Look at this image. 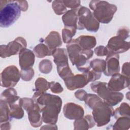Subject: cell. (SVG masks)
<instances>
[{
  "mask_svg": "<svg viewBox=\"0 0 130 130\" xmlns=\"http://www.w3.org/2000/svg\"><path fill=\"white\" fill-rule=\"evenodd\" d=\"M34 100L41 109L43 121L55 124L61 108V99L59 96L45 92Z\"/></svg>",
  "mask_w": 130,
  "mask_h": 130,
  "instance_id": "6da1fadb",
  "label": "cell"
},
{
  "mask_svg": "<svg viewBox=\"0 0 130 130\" xmlns=\"http://www.w3.org/2000/svg\"><path fill=\"white\" fill-rule=\"evenodd\" d=\"M52 55L54 58L53 61L56 64V67L69 64L67 53L64 48L55 49L53 51Z\"/></svg>",
  "mask_w": 130,
  "mask_h": 130,
  "instance_id": "ffe728a7",
  "label": "cell"
},
{
  "mask_svg": "<svg viewBox=\"0 0 130 130\" xmlns=\"http://www.w3.org/2000/svg\"><path fill=\"white\" fill-rule=\"evenodd\" d=\"M35 60V55L31 50L23 48L19 53V66L21 70L29 69L33 66Z\"/></svg>",
  "mask_w": 130,
  "mask_h": 130,
  "instance_id": "9a60e30c",
  "label": "cell"
},
{
  "mask_svg": "<svg viewBox=\"0 0 130 130\" xmlns=\"http://www.w3.org/2000/svg\"><path fill=\"white\" fill-rule=\"evenodd\" d=\"M111 76L107 83V87L110 90L118 92L125 88L129 87V78L119 73L114 74Z\"/></svg>",
  "mask_w": 130,
  "mask_h": 130,
  "instance_id": "7c38bea8",
  "label": "cell"
},
{
  "mask_svg": "<svg viewBox=\"0 0 130 130\" xmlns=\"http://www.w3.org/2000/svg\"><path fill=\"white\" fill-rule=\"evenodd\" d=\"M77 28L74 27H64L62 30V39L64 43L68 44L72 40L76 32Z\"/></svg>",
  "mask_w": 130,
  "mask_h": 130,
  "instance_id": "f1b7e54d",
  "label": "cell"
},
{
  "mask_svg": "<svg viewBox=\"0 0 130 130\" xmlns=\"http://www.w3.org/2000/svg\"><path fill=\"white\" fill-rule=\"evenodd\" d=\"M77 43L83 49H91L96 44V39L92 36H80L75 39Z\"/></svg>",
  "mask_w": 130,
  "mask_h": 130,
  "instance_id": "44dd1931",
  "label": "cell"
},
{
  "mask_svg": "<svg viewBox=\"0 0 130 130\" xmlns=\"http://www.w3.org/2000/svg\"><path fill=\"white\" fill-rule=\"evenodd\" d=\"M52 63L49 59H43L40 62L39 64V70L43 74H49L52 70Z\"/></svg>",
  "mask_w": 130,
  "mask_h": 130,
  "instance_id": "1f68e13d",
  "label": "cell"
},
{
  "mask_svg": "<svg viewBox=\"0 0 130 130\" xmlns=\"http://www.w3.org/2000/svg\"><path fill=\"white\" fill-rule=\"evenodd\" d=\"M44 42L51 51L52 54L55 49L59 47L62 45L60 35L56 31H51L44 40Z\"/></svg>",
  "mask_w": 130,
  "mask_h": 130,
  "instance_id": "2e32d148",
  "label": "cell"
},
{
  "mask_svg": "<svg viewBox=\"0 0 130 130\" xmlns=\"http://www.w3.org/2000/svg\"><path fill=\"white\" fill-rule=\"evenodd\" d=\"M34 71L32 68L27 70H21L20 72V76L23 80L29 81L34 77Z\"/></svg>",
  "mask_w": 130,
  "mask_h": 130,
  "instance_id": "e575fe53",
  "label": "cell"
},
{
  "mask_svg": "<svg viewBox=\"0 0 130 130\" xmlns=\"http://www.w3.org/2000/svg\"><path fill=\"white\" fill-rule=\"evenodd\" d=\"M119 58V54L117 53H110L107 56L106 58V67L104 72L105 75L111 76L119 73L120 71Z\"/></svg>",
  "mask_w": 130,
  "mask_h": 130,
  "instance_id": "5bb4252c",
  "label": "cell"
},
{
  "mask_svg": "<svg viewBox=\"0 0 130 130\" xmlns=\"http://www.w3.org/2000/svg\"><path fill=\"white\" fill-rule=\"evenodd\" d=\"M94 52L98 56H107L108 54V50L107 48L104 46H99L96 47L94 49Z\"/></svg>",
  "mask_w": 130,
  "mask_h": 130,
  "instance_id": "f35d334b",
  "label": "cell"
},
{
  "mask_svg": "<svg viewBox=\"0 0 130 130\" xmlns=\"http://www.w3.org/2000/svg\"><path fill=\"white\" fill-rule=\"evenodd\" d=\"M91 109L93 118L99 127L107 124L110 121L111 117L114 116L113 108L102 100L97 102Z\"/></svg>",
  "mask_w": 130,
  "mask_h": 130,
  "instance_id": "52a82bcc",
  "label": "cell"
},
{
  "mask_svg": "<svg viewBox=\"0 0 130 130\" xmlns=\"http://www.w3.org/2000/svg\"><path fill=\"white\" fill-rule=\"evenodd\" d=\"M67 49L72 64L76 66L78 71L86 73L90 70V62L88 60L93 54V51L92 49H83L75 39H72L69 43L67 44Z\"/></svg>",
  "mask_w": 130,
  "mask_h": 130,
  "instance_id": "7a4b0ae2",
  "label": "cell"
},
{
  "mask_svg": "<svg viewBox=\"0 0 130 130\" xmlns=\"http://www.w3.org/2000/svg\"><path fill=\"white\" fill-rule=\"evenodd\" d=\"M122 74L129 78V63L128 62H125L122 67Z\"/></svg>",
  "mask_w": 130,
  "mask_h": 130,
  "instance_id": "b9f144b4",
  "label": "cell"
},
{
  "mask_svg": "<svg viewBox=\"0 0 130 130\" xmlns=\"http://www.w3.org/2000/svg\"><path fill=\"white\" fill-rule=\"evenodd\" d=\"M114 116L117 119L119 117H129V106L126 103H122L114 112Z\"/></svg>",
  "mask_w": 130,
  "mask_h": 130,
  "instance_id": "83f0119b",
  "label": "cell"
},
{
  "mask_svg": "<svg viewBox=\"0 0 130 130\" xmlns=\"http://www.w3.org/2000/svg\"><path fill=\"white\" fill-rule=\"evenodd\" d=\"M89 82H94L98 79H99L101 76V73L97 72L94 71L90 70L87 72H86Z\"/></svg>",
  "mask_w": 130,
  "mask_h": 130,
  "instance_id": "8d00e7d4",
  "label": "cell"
},
{
  "mask_svg": "<svg viewBox=\"0 0 130 130\" xmlns=\"http://www.w3.org/2000/svg\"><path fill=\"white\" fill-rule=\"evenodd\" d=\"M1 99L5 101L9 105L14 104L19 99L17 91L13 87L9 88L3 91L1 95Z\"/></svg>",
  "mask_w": 130,
  "mask_h": 130,
  "instance_id": "603a6c76",
  "label": "cell"
},
{
  "mask_svg": "<svg viewBox=\"0 0 130 130\" xmlns=\"http://www.w3.org/2000/svg\"><path fill=\"white\" fill-rule=\"evenodd\" d=\"M1 123L8 121L10 117V107L9 104L4 100L1 99Z\"/></svg>",
  "mask_w": 130,
  "mask_h": 130,
  "instance_id": "d4e9b609",
  "label": "cell"
},
{
  "mask_svg": "<svg viewBox=\"0 0 130 130\" xmlns=\"http://www.w3.org/2000/svg\"><path fill=\"white\" fill-rule=\"evenodd\" d=\"M35 55L38 58H43L52 55V52L45 44L40 43L35 47L33 50Z\"/></svg>",
  "mask_w": 130,
  "mask_h": 130,
  "instance_id": "cb8c5ba5",
  "label": "cell"
},
{
  "mask_svg": "<svg viewBox=\"0 0 130 130\" xmlns=\"http://www.w3.org/2000/svg\"><path fill=\"white\" fill-rule=\"evenodd\" d=\"M18 1H0V26L8 27L14 24L21 15Z\"/></svg>",
  "mask_w": 130,
  "mask_h": 130,
  "instance_id": "3957f363",
  "label": "cell"
},
{
  "mask_svg": "<svg viewBox=\"0 0 130 130\" xmlns=\"http://www.w3.org/2000/svg\"><path fill=\"white\" fill-rule=\"evenodd\" d=\"M63 113L67 119L77 120L83 117L84 111L80 105L73 103H68L63 108Z\"/></svg>",
  "mask_w": 130,
  "mask_h": 130,
  "instance_id": "4fadbf2b",
  "label": "cell"
},
{
  "mask_svg": "<svg viewBox=\"0 0 130 130\" xmlns=\"http://www.w3.org/2000/svg\"><path fill=\"white\" fill-rule=\"evenodd\" d=\"M77 10L78 8L71 9L63 14L62 17V20L64 27H74L77 28L78 21Z\"/></svg>",
  "mask_w": 130,
  "mask_h": 130,
  "instance_id": "ac0fdd59",
  "label": "cell"
},
{
  "mask_svg": "<svg viewBox=\"0 0 130 130\" xmlns=\"http://www.w3.org/2000/svg\"><path fill=\"white\" fill-rule=\"evenodd\" d=\"M36 102L34 99L27 98H22L19 99V105L21 106L27 112L33 108Z\"/></svg>",
  "mask_w": 130,
  "mask_h": 130,
  "instance_id": "d6a6232c",
  "label": "cell"
},
{
  "mask_svg": "<svg viewBox=\"0 0 130 130\" xmlns=\"http://www.w3.org/2000/svg\"><path fill=\"white\" fill-rule=\"evenodd\" d=\"M10 107V117L11 118L21 119L24 115V112L19 105L13 104L9 105Z\"/></svg>",
  "mask_w": 130,
  "mask_h": 130,
  "instance_id": "484cf974",
  "label": "cell"
},
{
  "mask_svg": "<svg viewBox=\"0 0 130 130\" xmlns=\"http://www.w3.org/2000/svg\"><path fill=\"white\" fill-rule=\"evenodd\" d=\"M11 127V124L9 121L1 123V129H9Z\"/></svg>",
  "mask_w": 130,
  "mask_h": 130,
  "instance_id": "ee69618b",
  "label": "cell"
},
{
  "mask_svg": "<svg viewBox=\"0 0 130 130\" xmlns=\"http://www.w3.org/2000/svg\"><path fill=\"white\" fill-rule=\"evenodd\" d=\"M87 93L84 90L79 89L76 91L75 93V97L80 101H84L85 96Z\"/></svg>",
  "mask_w": 130,
  "mask_h": 130,
  "instance_id": "60d3db41",
  "label": "cell"
},
{
  "mask_svg": "<svg viewBox=\"0 0 130 130\" xmlns=\"http://www.w3.org/2000/svg\"><path fill=\"white\" fill-rule=\"evenodd\" d=\"M27 43L22 37H19L7 45H1L0 55L2 58L10 57L11 55L19 54L23 48H26Z\"/></svg>",
  "mask_w": 130,
  "mask_h": 130,
  "instance_id": "ba28073f",
  "label": "cell"
},
{
  "mask_svg": "<svg viewBox=\"0 0 130 130\" xmlns=\"http://www.w3.org/2000/svg\"><path fill=\"white\" fill-rule=\"evenodd\" d=\"M106 47L108 50V54L110 53L119 54L128 50L129 43L125 41L121 37L116 36L112 37L109 40Z\"/></svg>",
  "mask_w": 130,
  "mask_h": 130,
  "instance_id": "30bf717a",
  "label": "cell"
},
{
  "mask_svg": "<svg viewBox=\"0 0 130 130\" xmlns=\"http://www.w3.org/2000/svg\"><path fill=\"white\" fill-rule=\"evenodd\" d=\"M63 3L67 8H71V9H77L80 5L81 2L79 0H63Z\"/></svg>",
  "mask_w": 130,
  "mask_h": 130,
  "instance_id": "74e56055",
  "label": "cell"
},
{
  "mask_svg": "<svg viewBox=\"0 0 130 130\" xmlns=\"http://www.w3.org/2000/svg\"><path fill=\"white\" fill-rule=\"evenodd\" d=\"M89 64L90 68L97 72H104L106 69V63L104 59H94L90 62Z\"/></svg>",
  "mask_w": 130,
  "mask_h": 130,
  "instance_id": "f546056e",
  "label": "cell"
},
{
  "mask_svg": "<svg viewBox=\"0 0 130 130\" xmlns=\"http://www.w3.org/2000/svg\"><path fill=\"white\" fill-rule=\"evenodd\" d=\"M67 88L69 90H74L81 88L86 86L89 82L86 73L81 74H74L64 80Z\"/></svg>",
  "mask_w": 130,
  "mask_h": 130,
  "instance_id": "8fae6325",
  "label": "cell"
},
{
  "mask_svg": "<svg viewBox=\"0 0 130 130\" xmlns=\"http://www.w3.org/2000/svg\"><path fill=\"white\" fill-rule=\"evenodd\" d=\"M52 8L55 13L58 15L65 14L67 12V7L65 6L63 1H54L52 3Z\"/></svg>",
  "mask_w": 130,
  "mask_h": 130,
  "instance_id": "4dcf8cb0",
  "label": "cell"
},
{
  "mask_svg": "<svg viewBox=\"0 0 130 130\" xmlns=\"http://www.w3.org/2000/svg\"><path fill=\"white\" fill-rule=\"evenodd\" d=\"M117 36L125 40L129 37V29L126 27L120 28L117 32Z\"/></svg>",
  "mask_w": 130,
  "mask_h": 130,
  "instance_id": "ab89813d",
  "label": "cell"
},
{
  "mask_svg": "<svg viewBox=\"0 0 130 130\" xmlns=\"http://www.w3.org/2000/svg\"><path fill=\"white\" fill-rule=\"evenodd\" d=\"M95 122L90 115H87L82 118L75 120L74 123V129H88L94 126Z\"/></svg>",
  "mask_w": 130,
  "mask_h": 130,
  "instance_id": "d6986e66",
  "label": "cell"
},
{
  "mask_svg": "<svg viewBox=\"0 0 130 130\" xmlns=\"http://www.w3.org/2000/svg\"><path fill=\"white\" fill-rule=\"evenodd\" d=\"M89 7L93 11V15L95 19L102 23L107 24L113 19L117 10V6L105 1H91Z\"/></svg>",
  "mask_w": 130,
  "mask_h": 130,
  "instance_id": "277c9868",
  "label": "cell"
},
{
  "mask_svg": "<svg viewBox=\"0 0 130 130\" xmlns=\"http://www.w3.org/2000/svg\"><path fill=\"white\" fill-rule=\"evenodd\" d=\"M49 88L51 92L54 93H60L63 90L62 87L61 85L57 82L52 81L49 82Z\"/></svg>",
  "mask_w": 130,
  "mask_h": 130,
  "instance_id": "d590c367",
  "label": "cell"
},
{
  "mask_svg": "<svg viewBox=\"0 0 130 130\" xmlns=\"http://www.w3.org/2000/svg\"><path fill=\"white\" fill-rule=\"evenodd\" d=\"M78 21L77 29L95 32L100 27V23L94 17L92 13L87 7L81 6L78 8Z\"/></svg>",
  "mask_w": 130,
  "mask_h": 130,
  "instance_id": "8992f818",
  "label": "cell"
},
{
  "mask_svg": "<svg viewBox=\"0 0 130 130\" xmlns=\"http://www.w3.org/2000/svg\"><path fill=\"white\" fill-rule=\"evenodd\" d=\"M91 90L97 93L103 101L111 106H114L120 103L124 95L121 92L110 90L107 87V83L104 82L95 81L90 84Z\"/></svg>",
  "mask_w": 130,
  "mask_h": 130,
  "instance_id": "5b68a950",
  "label": "cell"
},
{
  "mask_svg": "<svg viewBox=\"0 0 130 130\" xmlns=\"http://www.w3.org/2000/svg\"><path fill=\"white\" fill-rule=\"evenodd\" d=\"M35 89L34 90V94L32 96L34 100L37 98L41 94L46 92L49 88V82L45 79L39 77L35 82Z\"/></svg>",
  "mask_w": 130,
  "mask_h": 130,
  "instance_id": "7402d4cb",
  "label": "cell"
},
{
  "mask_svg": "<svg viewBox=\"0 0 130 130\" xmlns=\"http://www.w3.org/2000/svg\"><path fill=\"white\" fill-rule=\"evenodd\" d=\"M130 126L129 117H119L113 125V129H128Z\"/></svg>",
  "mask_w": 130,
  "mask_h": 130,
  "instance_id": "4316f807",
  "label": "cell"
},
{
  "mask_svg": "<svg viewBox=\"0 0 130 130\" xmlns=\"http://www.w3.org/2000/svg\"><path fill=\"white\" fill-rule=\"evenodd\" d=\"M56 68L59 76L63 80L73 75L69 64L56 67Z\"/></svg>",
  "mask_w": 130,
  "mask_h": 130,
  "instance_id": "836d02e7",
  "label": "cell"
},
{
  "mask_svg": "<svg viewBox=\"0 0 130 130\" xmlns=\"http://www.w3.org/2000/svg\"><path fill=\"white\" fill-rule=\"evenodd\" d=\"M41 113V109L36 103L33 108L27 112L28 119L32 126L37 127L42 124L43 119Z\"/></svg>",
  "mask_w": 130,
  "mask_h": 130,
  "instance_id": "e0dca14e",
  "label": "cell"
},
{
  "mask_svg": "<svg viewBox=\"0 0 130 130\" xmlns=\"http://www.w3.org/2000/svg\"><path fill=\"white\" fill-rule=\"evenodd\" d=\"M18 2L22 11L25 12L27 10L28 8V5L26 1H18Z\"/></svg>",
  "mask_w": 130,
  "mask_h": 130,
  "instance_id": "7bdbcfd3",
  "label": "cell"
},
{
  "mask_svg": "<svg viewBox=\"0 0 130 130\" xmlns=\"http://www.w3.org/2000/svg\"><path fill=\"white\" fill-rule=\"evenodd\" d=\"M1 86L4 87H14L18 82L20 76L18 68L13 65L6 67L2 72Z\"/></svg>",
  "mask_w": 130,
  "mask_h": 130,
  "instance_id": "9c48e42d",
  "label": "cell"
}]
</instances>
